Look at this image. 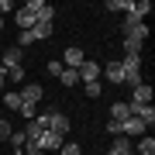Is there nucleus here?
I'll list each match as a JSON object with an SVG mask.
<instances>
[{
    "instance_id": "obj_1",
    "label": "nucleus",
    "mask_w": 155,
    "mask_h": 155,
    "mask_svg": "<svg viewBox=\"0 0 155 155\" xmlns=\"http://www.w3.org/2000/svg\"><path fill=\"white\" fill-rule=\"evenodd\" d=\"M45 117H48V131H55L59 138H66V134H69V121H66V114H59V110H48Z\"/></svg>"
},
{
    "instance_id": "obj_28",
    "label": "nucleus",
    "mask_w": 155,
    "mask_h": 155,
    "mask_svg": "<svg viewBox=\"0 0 155 155\" xmlns=\"http://www.w3.org/2000/svg\"><path fill=\"white\" fill-rule=\"evenodd\" d=\"M0 28H4V17H0Z\"/></svg>"
},
{
    "instance_id": "obj_14",
    "label": "nucleus",
    "mask_w": 155,
    "mask_h": 155,
    "mask_svg": "<svg viewBox=\"0 0 155 155\" xmlns=\"http://www.w3.org/2000/svg\"><path fill=\"white\" fill-rule=\"evenodd\" d=\"M0 100H4L11 110H21V93H11V90H4V93H0Z\"/></svg>"
},
{
    "instance_id": "obj_13",
    "label": "nucleus",
    "mask_w": 155,
    "mask_h": 155,
    "mask_svg": "<svg viewBox=\"0 0 155 155\" xmlns=\"http://www.w3.org/2000/svg\"><path fill=\"white\" fill-rule=\"evenodd\" d=\"M134 152H141V155H155V138H152V134H145V138L134 145Z\"/></svg>"
},
{
    "instance_id": "obj_17",
    "label": "nucleus",
    "mask_w": 155,
    "mask_h": 155,
    "mask_svg": "<svg viewBox=\"0 0 155 155\" xmlns=\"http://www.w3.org/2000/svg\"><path fill=\"white\" fill-rule=\"evenodd\" d=\"M7 141H11L14 148H17V155H21V148H24V145H28V138H24V131H14V134H11V138H7Z\"/></svg>"
},
{
    "instance_id": "obj_10",
    "label": "nucleus",
    "mask_w": 155,
    "mask_h": 155,
    "mask_svg": "<svg viewBox=\"0 0 155 155\" xmlns=\"http://www.w3.org/2000/svg\"><path fill=\"white\" fill-rule=\"evenodd\" d=\"M127 104H152V86L138 83V86H134V93H131V100H127Z\"/></svg>"
},
{
    "instance_id": "obj_29",
    "label": "nucleus",
    "mask_w": 155,
    "mask_h": 155,
    "mask_svg": "<svg viewBox=\"0 0 155 155\" xmlns=\"http://www.w3.org/2000/svg\"><path fill=\"white\" fill-rule=\"evenodd\" d=\"M4 155H11V152H4Z\"/></svg>"
},
{
    "instance_id": "obj_24",
    "label": "nucleus",
    "mask_w": 155,
    "mask_h": 155,
    "mask_svg": "<svg viewBox=\"0 0 155 155\" xmlns=\"http://www.w3.org/2000/svg\"><path fill=\"white\" fill-rule=\"evenodd\" d=\"M62 69H66V66H62V62H48V72H52V76H55V79L62 76Z\"/></svg>"
},
{
    "instance_id": "obj_11",
    "label": "nucleus",
    "mask_w": 155,
    "mask_h": 155,
    "mask_svg": "<svg viewBox=\"0 0 155 155\" xmlns=\"http://www.w3.org/2000/svg\"><path fill=\"white\" fill-rule=\"evenodd\" d=\"M110 117H114V121H124V117H131V104H127V100H117V104L110 107Z\"/></svg>"
},
{
    "instance_id": "obj_7",
    "label": "nucleus",
    "mask_w": 155,
    "mask_h": 155,
    "mask_svg": "<svg viewBox=\"0 0 155 155\" xmlns=\"http://www.w3.org/2000/svg\"><path fill=\"white\" fill-rule=\"evenodd\" d=\"M21 59H24V48H21V45H7V48H4V69L21 66Z\"/></svg>"
},
{
    "instance_id": "obj_26",
    "label": "nucleus",
    "mask_w": 155,
    "mask_h": 155,
    "mask_svg": "<svg viewBox=\"0 0 155 155\" xmlns=\"http://www.w3.org/2000/svg\"><path fill=\"white\" fill-rule=\"evenodd\" d=\"M14 11V4H11V0H0V17H4V14H11Z\"/></svg>"
},
{
    "instance_id": "obj_19",
    "label": "nucleus",
    "mask_w": 155,
    "mask_h": 155,
    "mask_svg": "<svg viewBox=\"0 0 155 155\" xmlns=\"http://www.w3.org/2000/svg\"><path fill=\"white\" fill-rule=\"evenodd\" d=\"M121 66H124V69H141V55H127Z\"/></svg>"
},
{
    "instance_id": "obj_23",
    "label": "nucleus",
    "mask_w": 155,
    "mask_h": 155,
    "mask_svg": "<svg viewBox=\"0 0 155 155\" xmlns=\"http://www.w3.org/2000/svg\"><path fill=\"white\" fill-rule=\"evenodd\" d=\"M21 155H45L41 148H38V145H35V141H28V145H24V148H21Z\"/></svg>"
},
{
    "instance_id": "obj_20",
    "label": "nucleus",
    "mask_w": 155,
    "mask_h": 155,
    "mask_svg": "<svg viewBox=\"0 0 155 155\" xmlns=\"http://www.w3.org/2000/svg\"><path fill=\"white\" fill-rule=\"evenodd\" d=\"M83 93L97 100V97H100V83H83Z\"/></svg>"
},
{
    "instance_id": "obj_16",
    "label": "nucleus",
    "mask_w": 155,
    "mask_h": 155,
    "mask_svg": "<svg viewBox=\"0 0 155 155\" xmlns=\"http://www.w3.org/2000/svg\"><path fill=\"white\" fill-rule=\"evenodd\" d=\"M124 83H127V86L134 90V86L141 83V69H124Z\"/></svg>"
},
{
    "instance_id": "obj_9",
    "label": "nucleus",
    "mask_w": 155,
    "mask_h": 155,
    "mask_svg": "<svg viewBox=\"0 0 155 155\" xmlns=\"http://www.w3.org/2000/svg\"><path fill=\"white\" fill-rule=\"evenodd\" d=\"M131 152H134V141L124 138V134H117V141L110 145V155H131Z\"/></svg>"
},
{
    "instance_id": "obj_3",
    "label": "nucleus",
    "mask_w": 155,
    "mask_h": 155,
    "mask_svg": "<svg viewBox=\"0 0 155 155\" xmlns=\"http://www.w3.org/2000/svg\"><path fill=\"white\" fill-rule=\"evenodd\" d=\"M100 69H104V66H97V62H86V59H83V66L76 69V72H79V83H100Z\"/></svg>"
},
{
    "instance_id": "obj_21",
    "label": "nucleus",
    "mask_w": 155,
    "mask_h": 155,
    "mask_svg": "<svg viewBox=\"0 0 155 155\" xmlns=\"http://www.w3.org/2000/svg\"><path fill=\"white\" fill-rule=\"evenodd\" d=\"M14 134V127H11V121H0V141H7Z\"/></svg>"
},
{
    "instance_id": "obj_22",
    "label": "nucleus",
    "mask_w": 155,
    "mask_h": 155,
    "mask_svg": "<svg viewBox=\"0 0 155 155\" xmlns=\"http://www.w3.org/2000/svg\"><path fill=\"white\" fill-rule=\"evenodd\" d=\"M62 155H83V145H62Z\"/></svg>"
},
{
    "instance_id": "obj_15",
    "label": "nucleus",
    "mask_w": 155,
    "mask_h": 155,
    "mask_svg": "<svg viewBox=\"0 0 155 155\" xmlns=\"http://www.w3.org/2000/svg\"><path fill=\"white\" fill-rule=\"evenodd\" d=\"M59 83L66 86V90H69V86H76V83H79V72H76V69H62V76H59Z\"/></svg>"
},
{
    "instance_id": "obj_12",
    "label": "nucleus",
    "mask_w": 155,
    "mask_h": 155,
    "mask_svg": "<svg viewBox=\"0 0 155 155\" xmlns=\"http://www.w3.org/2000/svg\"><path fill=\"white\" fill-rule=\"evenodd\" d=\"M83 66V52L79 48H66V69H79Z\"/></svg>"
},
{
    "instance_id": "obj_8",
    "label": "nucleus",
    "mask_w": 155,
    "mask_h": 155,
    "mask_svg": "<svg viewBox=\"0 0 155 155\" xmlns=\"http://www.w3.org/2000/svg\"><path fill=\"white\" fill-rule=\"evenodd\" d=\"M14 21H17V28H21V31H31L35 24H38V21H35V14L28 11V7H21V11L14 14Z\"/></svg>"
},
{
    "instance_id": "obj_6",
    "label": "nucleus",
    "mask_w": 155,
    "mask_h": 155,
    "mask_svg": "<svg viewBox=\"0 0 155 155\" xmlns=\"http://www.w3.org/2000/svg\"><path fill=\"white\" fill-rule=\"evenodd\" d=\"M100 76H107L110 83H117V86H121V83H124V66H121V62H107V66L100 69Z\"/></svg>"
},
{
    "instance_id": "obj_27",
    "label": "nucleus",
    "mask_w": 155,
    "mask_h": 155,
    "mask_svg": "<svg viewBox=\"0 0 155 155\" xmlns=\"http://www.w3.org/2000/svg\"><path fill=\"white\" fill-rule=\"evenodd\" d=\"M4 90H7V69L0 66V93H4Z\"/></svg>"
},
{
    "instance_id": "obj_4",
    "label": "nucleus",
    "mask_w": 155,
    "mask_h": 155,
    "mask_svg": "<svg viewBox=\"0 0 155 155\" xmlns=\"http://www.w3.org/2000/svg\"><path fill=\"white\" fill-rule=\"evenodd\" d=\"M35 145H38L41 152H55V148H62V145H66V138H59L55 131H45V134H41V138L35 141Z\"/></svg>"
},
{
    "instance_id": "obj_18",
    "label": "nucleus",
    "mask_w": 155,
    "mask_h": 155,
    "mask_svg": "<svg viewBox=\"0 0 155 155\" xmlns=\"http://www.w3.org/2000/svg\"><path fill=\"white\" fill-rule=\"evenodd\" d=\"M7 76H11L14 83H24V66H11V69H7Z\"/></svg>"
},
{
    "instance_id": "obj_2",
    "label": "nucleus",
    "mask_w": 155,
    "mask_h": 155,
    "mask_svg": "<svg viewBox=\"0 0 155 155\" xmlns=\"http://www.w3.org/2000/svg\"><path fill=\"white\" fill-rule=\"evenodd\" d=\"M145 131H148V127H145L138 117H124V121H121V134H124V138H141Z\"/></svg>"
},
{
    "instance_id": "obj_25",
    "label": "nucleus",
    "mask_w": 155,
    "mask_h": 155,
    "mask_svg": "<svg viewBox=\"0 0 155 155\" xmlns=\"http://www.w3.org/2000/svg\"><path fill=\"white\" fill-rule=\"evenodd\" d=\"M107 131H110L114 138H117V134H121V121H107Z\"/></svg>"
},
{
    "instance_id": "obj_5",
    "label": "nucleus",
    "mask_w": 155,
    "mask_h": 155,
    "mask_svg": "<svg viewBox=\"0 0 155 155\" xmlns=\"http://www.w3.org/2000/svg\"><path fill=\"white\" fill-rule=\"evenodd\" d=\"M41 97H45V90H41L38 83H24V90H21V104H31V107H35Z\"/></svg>"
}]
</instances>
